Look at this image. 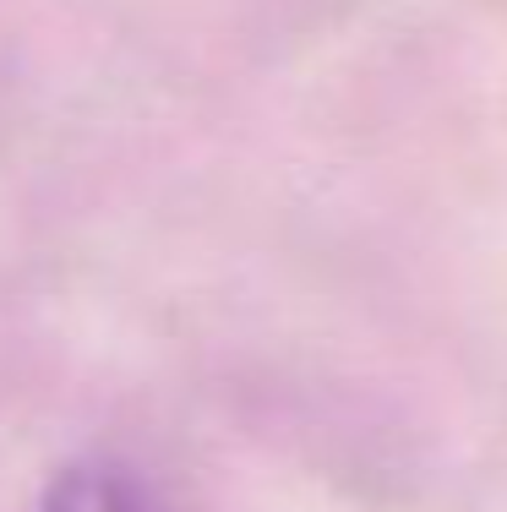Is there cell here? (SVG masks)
<instances>
[{"label":"cell","mask_w":507,"mask_h":512,"mask_svg":"<svg viewBox=\"0 0 507 512\" xmlns=\"http://www.w3.org/2000/svg\"><path fill=\"white\" fill-rule=\"evenodd\" d=\"M44 512H164L153 491L115 458H82L50 480Z\"/></svg>","instance_id":"obj_1"}]
</instances>
